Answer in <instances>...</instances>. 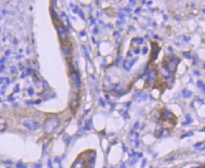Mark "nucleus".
I'll use <instances>...</instances> for the list:
<instances>
[{"mask_svg":"<svg viewBox=\"0 0 205 168\" xmlns=\"http://www.w3.org/2000/svg\"><path fill=\"white\" fill-rule=\"evenodd\" d=\"M176 117L171 112L166 109H164L160 114L161 124L163 125L166 129L171 128L175 126L176 124Z\"/></svg>","mask_w":205,"mask_h":168,"instance_id":"f257e3e1","label":"nucleus"},{"mask_svg":"<svg viewBox=\"0 0 205 168\" xmlns=\"http://www.w3.org/2000/svg\"><path fill=\"white\" fill-rule=\"evenodd\" d=\"M21 123L23 126L31 131L38 130L40 127V124L36 120L31 118H23L22 120Z\"/></svg>","mask_w":205,"mask_h":168,"instance_id":"f03ea898","label":"nucleus"},{"mask_svg":"<svg viewBox=\"0 0 205 168\" xmlns=\"http://www.w3.org/2000/svg\"><path fill=\"white\" fill-rule=\"evenodd\" d=\"M59 125V121L56 118L48 119L44 124V130L47 134H52Z\"/></svg>","mask_w":205,"mask_h":168,"instance_id":"7ed1b4c3","label":"nucleus"},{"mask_svg":"<svg viewBox=\"0 0 205 168\" xmlns=\"http://www.w3.org/2000/svg\"><path fill=\"white\" fill-rule=\"evenodd\" d=\"M85 162L83 158H78V159L73 164L72 168H84Z\"/></svg>","mask_w":205,"mask_h":168,"instance_id":"20e7f679","label":"nucleus"},{"mask_svg":"<svg viewBox=\"0 0 205 168\" xmlns=\"http://www.w3.org/2000/svg\"><path fill=\"white\" fill-rule=\"evenodd\" d=\"M7 128V123L6 120L3 117H0V132L6 131Z\"/></svg>","mask_w":205,"mask_h":168,"instance_id":"39448f33","label":"nucleus"},{"mask_svg":"<svg viewBox=\"0 0 205 168\" xmlns=\"http://www.w3.org/2000/svg\"><path fill=\"white\" fill-rule=\"evenodd\" d=\"M95 159V154H92L90 156V157L89 159V162L90 163V164H94V162Z\"/></svg>","mask_w":205,"mask_h":168,"instance_id":"423d86ee","label":"nucleus"},{"mask_svg":"<svg viewBox=\"0 0 205 168\" xmlns=\"http://www.w3.org/2000/svg\"><path fill=\"white\" fill-rule=\"evenodd\" d=\"M17 168H28L27 166L25 164H23V163L22 162H18L16 165Z\"/></svg>","mask_w":205,"mask_h":168,"instance_id":"0eeeda50","label":"nucleus"},{"mask_svg":"<svg viewBox=\"0 0 205 168\" xmlns=\"http://www.w3.org/2000/svg\"><path fill=\"white\" fill-rule=\"evenodd\" d=\"M43 167V165L41 163H37V164H35L34 166V168H42Z\"/></svg>","mask_w":205,"mask_h":168,"instance_id":"6e6552de","label":"nucleus"},{"mask_svg":"<svg viewBox=\"0 0 205 168\" xmlns=\"http://www.w3.org/2000/svg\"><path fill=\"white\" fill-rule=\"evenodd\" d=\"M48 166L49 168H53L52 166V161L51 160H49L48 161Z\"/></svg>","mask_w":205,"mask_h":168,"instance_id":"1a4fd4ad","label":"nucleus"},{"mask_svg":"<svg viewBox=\"0 0 205 168\" xmlns=\"http://www.w3.org/2000/svg\"><path fill=\"white\" fill-rule=\"evenodd\" d=\"M120 168H126V166L124 163H123V164L120 165Z\"/></svg>","mask_w":205,"mask_h":168,"instance_id":"9d476101","label":"nucleus"},{"mask_svg":"<svg viewBox=\"0 0 205 168\" xmlns=\"http://www.w3.org/2000/svg\"><path fill=\"white\" fill-rule=\"evenodd\" d=\"M146 159H144V161H143V166H142V167H144V166H145V164H146Z\"/></svg>","mask_w":205,"mask_h":168,"instance_id":"9b49d317","label":"nucleus"},{"mask_svg":"<svg viewBox=\"0 0 205 168\" xmlns=\"http://www.w3.org/2000/svg\"><path fill=\"white\" fill-rule=\"evenodd\" d=\"M112 168H114V167H112Z\"/></svg>","mask_w":205,"mask_h":168,"instance_id":"f8f14e48","label":"nucleus"}]
</instances>
